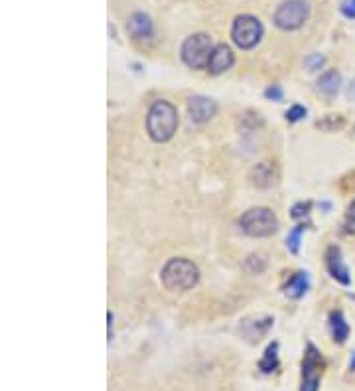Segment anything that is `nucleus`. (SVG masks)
I'll use <instances>...</instances> for the list:
<instances>
[{
  "mask_svg": "<svg viewBox=\"0 0 355 391\" xmlns=\"http://www.w3.org/2000/svg\"><path fill=\"white\" fill-rule=\"evenodd\" d=\"M160 281L162 285L172 293H186L197 285L199 269H197V265L183 259V257H174L162 267Z\"/></svg>",
  "mask_w": 355,
  "mask_h": 391,
  "instance_id": "nucleus-1",
  "label": "nucleus"
},
{
  "mask_svg": "<svg viewBox=\"0 0 355 391\" xmlns=\"http://www.w3.org/2000/svg\"><path fill=\"white\" fill-rule=\"evenodd\" d=\"M146 131L154 142H166L178 131V111L168 101H154L146 117Z\"/></svg>",
  "mask_w": 355,
  "mask_h": 391,
  "instance_id": "nucleus-2",
  "label": "nucleus"
},
{
  "mask_svg": "<svg viewBox=\"0 0 355 391\" xmlns=\"http://www.w3.org/2000/svg\"><path fill=\"white\" fill-rule=\"evenodd\" d=\"M239 226L251 237H269L278 230V219L269 207H251L239 218Z\"/></svg>",
  "mask_w": 355,
  "mask_h": 391,
  "instance_id": "nucleus-3",
  "label": "nucleus"
},
{
  "mask_svg": "<svg viewBox=\"0 0 355 391\" xmlns=\"http://www.w3.org/2000/svg\"><path fill=\"white\" fill-rule=\"evenodd\" d=\"M213 42L207 34H194L186 38L182 44V59L188 68L204 69L209 64V58L213 54Z\"/></svg>",
  "mask_w": 355,
  "mask_h": 391,
  "instance_id": "nucleus-4",
  "label": "nucleus"
},
{
  "mask_svg": "<svg viewBox=\"0 0 355 391\" xmlns=\"http://www.w3.org/2000/svg\"><path fill=\"white\" fill-rule=\"evenodd\" d=\"M263 32L261 20L251 14H241L231 26V38H233L235 46H239L241 50H251L257 46L263 38Z\"/></svg>",
  "mask_w": 355,
  "mask_h": 391,
  "instance_id": "nucleus-5",
  "label": "nucleus"
},
{
  "mask_svg": "<svg viewBox=\"0 0 355 391\" xmlns=\"http://www.w3.org/2000/svg\"><path fill=\"white\" fill-rule=\"evenodd\" d=\"M310 6L304 0H287L275 12V24L280 30H298L308 20Z\"/></svg>",
  "mask_w": 355,
  "mask_h": 391,
  "instance_id": "nucleus-6",
  "label": "nucleus"
},
{
  "mask_svg": "<svg viewBox=\"0 0 355 391\" xmlns=\"http://www.w3.org/2000/svg\"><path fill=\"white\" fill-rule=\"evenodd\" d=\"M324 369L322 352L314 344L306 346V354L302 360V381L300 391H320V378Z\"/></svg>",
  "mask_w": 355,
  "mask_h": 391,
  "instance_id": "nucleus-7",
  "label": "nucleus"
},
{
  "mask_svg": "<svg viewBox=\"0 0 355 391\" xmlns=\"http://www.w3.org/2000/svg\"><path fill=\"white\" fill-rule=\"evenodd\" d=\"M326 265H328L330 275H332L338 283H342V285H349V283H352V276H349V271H347V267H345L340 247H330V249H328V253H326Z\"/></svg>",
  "mask_w": 355,
  "mask_h": 391,
  "instance_id": "nucleus-8",
  "label": "nucleus"
},
{
  "mask_svg": "<svg viewBox=\"0 0 355 391\" xmlns=\"http://www.w3.org/2000/svg\"><path fill=\"white\" fill-rule=\"evenodd\" d=\"M128 34L133 36L137 42H150L152 34H154V26H152L150 16L142 14V12L133 14L130 20H128Z\"/></svg>",
  "mask_w": 355,
  "mask_h": 391,
  "instance_id": "nucleus-9",
  "label": "nucleus"
},
{
  "mask_svg": "<svg viewBox=\"0 0 355 391\" xmlns=\"http://www.w3.org/2000/svg\"><path fill=\"white\" fill-rule=\"evenodd\" d=\"M233 61H235V58H233V52H231V47L225 46V44H219V46H216V50H213L211 58H209V64H207V71H209L211 75L225 73L227 69H231Z\"/></svg>",
  "mask_w": 355,
  "mask_h": 391,
  "instance_id": "nucleus-10",
  "label": "nucleus"
},
{
  "mask_svg": "<svg viewBox=\"0 0 355 391\" xmlns=\"http://www.w3.org/2000/svg\"><path fill=\"white\" fill-rule=\"evenodd\" d=\"M216 111H218V107L209 97L195 95L190 99V117H192L194 123H207L211 117L216 115Z\"/></svg>",
  "mask_w": 355,
  "mask_h": 391,
  "instance_id": "nucleus-11",
  "label": "nucleus"
},
{
  "mask_svg": "<svg viewBox=\"0 0 355 391\" xmlns=\"http://www.w3.org/2000/svg\"><path fill=\"white\" fill-rule=\"evenodd\" d=\"M273 318L271 316H264V318H257V320H243L241 324V334L249 340V342H259L263 336H266V332L273 328Z\"/></svg>",
  "mask_w": 355,
  "mask_h": 391,
  "instance_id": "nucleus-12",
  "label": "nucleus"
},
{
  "mask_svg": "<svg viewBox=\"0 0 355 391\" xmlns=\"http://www.w3.org/2000/svg\"><path fill=\"white\" fill-rule=\"evenodd\" d=\"M251 180H252V186H257V188H271V186H275L276 184L275 166L269 164V162L257 164V166L251 170Z\"/></svg>",
  "mask_w": 355,
  "mask_h": 391,
  "instance_id": "nucleus-13",
  "label": "nucleus"
},
{
  "mask_svg": "<svg viewBox=\"0 0 355 391\" xmlns=\"http://www.w3.org/2000/svg\"><path fill=\"white\" fill-rule=\"evenodd\" d=\"M330 328H332L333 342L345 344V340L349 338V324L345 323V316L342 311H333L330 314Z\"/></svg>",
  "mask_w": 355,
  "mask_h": 391,
  "instance_id": "nucleus-14",
  "label": "nucleus"
},
{
  "mask_svg": "<svg viewBox=\"0 0 355 391\" xmlns=\"http://www.w3.org/2000/svg\"><path fill=\"white\" fill-rule=\"evenodd\" d=\"M278 366H280V362H278V344L273 342V344L266 346L263 357L259 360V369L263 374H275Z\"/></svg>",
  "mask_w": 355,
  "mask_h": 391,
  "instance_id": "nucleus-15",
  "label": "nucleus"
},
{
  "mask_svg": "<svg viewBox=\"0 0 355 391\" xmlns=\"http://www.w3.org/2000/svg\"><path fill=\"white\" fill-rule=\"evenodd\" d=\"M316 85H318V91L324 93V95H328V97H333L335 93L340 91L342 78H340V73H338V71H326L320 80H318Z\"/></svg>",
  "mask_w": 355,
  "mask_h": 391,
  "instance_id": "nucleus-16",
  "label": "nucleus"
},
{
  "mask_svg": "<svg viewBox=\"0 0 355 391\" xmlns=\"http://www.w3.org/2000/svg\"><path fill=\"white\" fill-rule=\"evenodd\" d=\"M308 275H306V273H296V275L288 281L287 297H290V299H300V297H304L306 290H308Z\"/></svg>",
  "mask_w": 355,
  "mask_h": 391,
  "instance_id": "nucleus-17",
  "label": "nucleus"
},
{
  "mask_svg": "<svg viewBox=\"0 0 355 391\" xmlns=\"http://www.w3.org/2000/svg\"><path fill=\"white\" fill-rule=\"evenodd\" d=\"M316 127L322 128V131H328V133H333V131H340L344 127V119L340 115H328L324 121H318Z\"/></svg>",
  "mask_w": 355,
  "mask_h": 391,
  "instance_id": "nucleus-18",
  "label": "nucleus"
},
{
  "mask_svg": "<svg viewBox=\"0 0 355 391\" xmlns=\"http://www.w3.org/2000/svg\"><path fill=\"white\" fill-rule=\"evenodd\" d=\"M304 230H306L304 226H298V228H294V230L288 233L287 247L290 253H294V255L298 253V249H300V235L304 233Z\"/></svg>",
  "mask_w": 355,
  "mask_h": 391,
  "instance_id": "nucleus-19",
  "label": "nucleus"
},
{
  "mask_svg": "<svg viewBox=\"0 0 355 391\" xmlns=\"http://www.w3.org/2000/svg\"><path fill=\"white\" fill-rule=\"evenodd\" d=\"M302 117H306V107H302V105H294V107H290L287 111L288 123H296Z\"/></svg>",
  "mask_w": 355,
  "mask_h": 391,
  "instance_id": "nucleus-20",
  "label": "nucleus"
},
{
  "mask_svg": "<svg viewBox=\"0 0 355 391\" xmlns=\"http://www.w3.org/2000/svg\"><path fill=\"white\" fill-rule=\"evenodd\" d=\"M324 61H326V59L322 58L320 54H312V56L306 58V68H308L310 71H318V69L324 66Z\"/></svg>",
  "mask_w": 355,
  "mask_h": 391,
  "instance_id": "nucleus-21",
  "label": "nucleus"
},
{
  "mask_svg": "<svg viewBox=\"0 0 355 391\" xmlns=\"http://www.w3.org/2000/svg\"><path fill=\"white\" fill-rule=\"evenodd\" d=\"M345 231H347V233H355V200L352 202V206H349V212H347Z\"/></svg>",
  "mask_w": 355,
  "mask_h": 391,
  "instance_id": "nucleus-22",
  "label": "nucleus"
},
{
  "mask_svg": "<svg viewBox=\"0 0 355 391\" xmlns=\"http://www.w3.org/2000/svg\"><path fill=\"white\" fill-rule=\"evenodd\" d=\"M310 206H312L310 202H306V204H304V202H302V204H296V206L292 207V218H296V219L304 218V216L308 214Z\"/></svg>",
  "mask_w": 355,
  "mask_h": 391,
  "instance_id": "nucleus-23",
  "label": "nucleus"
},
{
  "mask_svg": "<svg viewBox=\"0 0 355 391\" xmlns=\"http://www.w3.org/2000/svg\"><path fill=\"white\" fill-rule=\"evenodd\" d=\"M264 95H266V99H273V101H280V99H282V89H280L278 85H273V87H269V89L264 91Z\"/></svg>",
  "mask_w": 355,
  "mask_h": 391,
  "instance_id": "nucleus-24",
  "label": "nucleus"
},
{
  "mask_svg": "<svg viewBox=\"0 0 355 391\" xmlns=\"http://www.w3.org/2000/svg\"><path fill=\"white\" fill-rule=\"evenodd\" d=\"M342 12L347 18H355V0H345L342 4Z\"/></svg>",
  "mask_w": 355,
  "mask_h": 391,
  "instance_id": "nucleus-25",
  "label": "nucleus"
},
{
  "mask_svg": "<svg viewBox=\"0 0 355 391\" xmlns=\"http://www.w3.org/2000/svg\"><path fill=\"white\" fill-rule=\"evenodd\" d=\"M107 318H109V340H113V312H107Z\"/></svg>",
  "mask_w": 355,
  "mask_h": 391,
  "instance_id": "nucleus-26",
  "label": "nucleus"
},
{
  "mask_svg": "<svg viewBox=\"0 0 355 391\" xmlns=\"http://www.w3.org/2000/svg\"><path fill=\"white\" fill-rule=\"evenodd\" d=\"M347 97H349L352 101H355V81L349 85V89H347Z\"/></svg>",
  "mask_w": 355,
  "mask_h": 391,
  "instance_id": "nucleus-27",
  "label": "nucleus"
},
{
  "mask_svg": "<svg viewBox=\"0 0 355 391\" xmlns=\"http://www.w3.org/2000/svg\"><path fill=\"white\" fill-rule=\"evenodd\" d=\"M349 369H355V352H354V357H352V362H349Z\"/></svg>",
  "mask_w": 355,
  "mask_h": 391,
  "instance_id": "nucleus-28",
  "label": "nucleus"
}]
</instances>
